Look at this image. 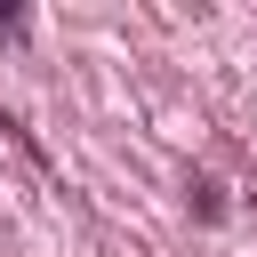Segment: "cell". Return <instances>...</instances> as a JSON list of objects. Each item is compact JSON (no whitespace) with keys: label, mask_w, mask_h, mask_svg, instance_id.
<instances>
[]
</instances>
